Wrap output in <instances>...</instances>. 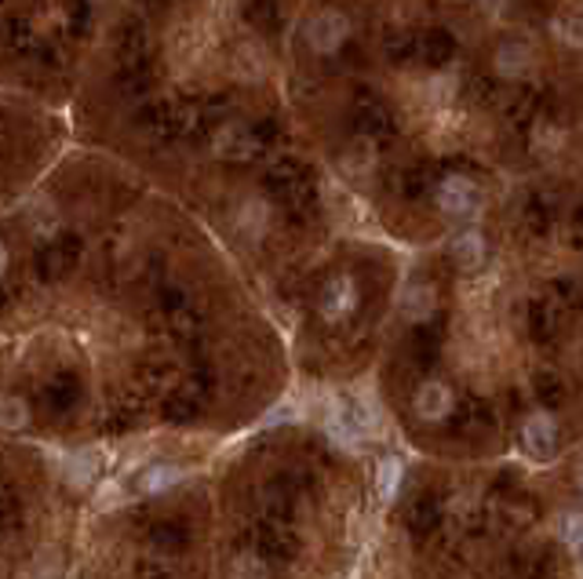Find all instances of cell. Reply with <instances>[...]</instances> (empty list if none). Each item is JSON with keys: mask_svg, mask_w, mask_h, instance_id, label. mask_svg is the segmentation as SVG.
I'll return each instance as SVG.
<instances>
[{"mask_svg": "<svg viewBox=\"0 0 583 579\" xmlns=\"http://www.w3.org/2000/svg\"><path fill=\"white\" fill-rule=\"evenodd\" d=\"M402 270L372 375L380 409L427 463L555 466L576 452V259L470 227Z\"/></svg>", "mask_w": 583, "mask_h": 579, "instance_id": "7a4b0ae2", "label": "cell"}, {"mask_svg": "<svg viewBox=\"0 0 583 579\" xmlns=\"http://www.w3.org/2000/svg\"><path fill=\"white\" fill-rule=\"evenodd\" d=\"M66 455L0 441V579H26L74 522L85 496L69 489Z\"/></svg>", "mask_w": 583, "mask_h": 579, "instance_id": "3957f363", "label": "cell"}, {"mask_svg": "<svg viewBox=\"0 0 583 579\" xmlns=\"http://www.w3.org/2000/svg\"><path fill=\"white\" fill-rule=\"evenodd\" d=\"M292 375L238 262L128 168L59 160L0 211V441L190 460L259 426Z\"/></svg>", "mask_w": 583, "mask_h": 579, "instance_id": "6da1fadb", "label": "cell"}]
</instances>
